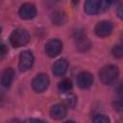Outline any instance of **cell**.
I'll return each instance as SVG.
<instances>
[{"label":"cell","instance_id":"6da1fadb","mask_svg":"<svg viewBox=\"0 0 123 123\" xmlns=\"http://www.w3.org/2000/svg\"><path fill=\"white\" fill-rule=\"evenodd\" d=\"M118 76H119L118 67L115 65H112V64L104 66L99 72V78H100L101 82L107 86L113 85L116 82Z\"/></svg>","mask_w":123,"mask_h":123},{"label":"cell","instance_id":"7a4b0ae2","mask_svg":"<svg viewBox=\"0 0 123 123\" xmlns=\"http://www.w3.org/2000/svg\"><path fill=\"white\" fill-rule=\"evenodd\" d=\"M10 41L11 44L15 48H19L27 45L28 42L30 41V36L28 31L23 28H17L13 30L12 33L11 34Z\"/></svg>","mask_w":123,"mask_h":123},{"label":"cell","instance_id":"3957f363","mask_svg":"<svg viewBox=\"0 0 123 123\" xmlns=\"http://www.w3.org/2000/svg\"><path fill=\"white\" fill-rule=\"evenodd\" d=\"M111 2L109 1H100V0H88L85 3L84 9L87 14L93 15L101 13L109 9Z\"/></svg>","mask_w":123,"mask_h":123},{"label":"cell","instance_id":"277c9868","mask_svg":"<svg viewBox=\"0 0 123 123\" xmlns=\"http://www.w3.org/2000/svg\"><path fill=\"white\" fill-rule=\"evenodd\" d=\"M74 41H75L76 48L81 52L87 51L91 46V42L89 38L82 31H76L75 36H74Z\"/></svg>","mask_w":123,"mask_h":123},{"label":"cell","instance_id":"5b68a950","mask_svg":"<svg viewBox=\"0 0 123 123\" xmlns=\"http://www.w3.org/2000/svg\"><path fill=\"white\" fill-rule=\"evenodd\" d=\"M49 83L50 82H49L48 76L44 73H39L33 79L32 86L36 92L40 93V92H43L44 90L47 89Z\"/></svg>","mask_w":123,"mask_h":123},{"label":"cell","instance_id":"8992f818","mask_svg":"<svg viewBox=\"0 0 123 123\" xmlns=\"http://www.w3.org/2000/svg\"><path fill=\"white\" fill-rule=\"evenodd\" d=\"M34 64V56L33 53L29 50H25L21 52L19 56V62H18V67L20 71L25 72L28 71Z\"/></svg>","mask_w":123,"mask_h":123},{"label":"cell","instance_id":"52a82bcc","mask_svg":"<svg viewBox=\"0 0 123 123\" xmlns=\"http://www.w3.org/2000/svg\"><path fill=\"white\" fill-rule=\"evenodd\" d=\"M62 50V42L58 38L50 39L45 44L46 55L51 58H54V57H57L58 55H60Z\"/></svg>","mask_w":123,"mask_h":123},{"label":"cell","instance_id":"ba28073f","mask_svg":"<svg viewBox=\"0 0 123 123\" xmlns=\"http://www.w3.org/2000/svg\"><path fill=\"white\" fill-rule=\"evenodd\" d=\"M112 30H113V25L111 21H108V20H103V21L98 22L94 28V32L96 36L101 37L110 36Z\"/></svg>","mask_w":123,"mask_h":123},{"label":"cell","instance_id":"9c48e42d","mask_svg":"<svg viewBox=\"0 0 123 123\" xmlns=\"http://www.w3.org/2000/svg\"><path fill=\"white\" fill-rule=\"evenodd\" d=\"M18 14L22 19H25V20L33 19L37 15V8L32 3H24L20 7L18 11Z\"/></svg>","mask_w":123,"mask_h":123},{"label":"cell","instance_id":"30bf717a","mask_svg":"<svg viewBox=\"0 0 123 123\" xmlns=\"http://www.w3.org/2000/svg\"><path fill=\"white\" fill-rule=\"evenodd\" d=\"M93 81H94L93 75L89 72H86V71L81 72L77 76V85L82 89L89 88L92 86Z\"/></svg>","mask_w":123,"mask_h":123},{"label":"cell","instance_id":"8fae6325","mask_svg":"<svg viewBox=\"0 0 123 123\" xmlns=\"http://www.w3.org/2000/svg\"><path fill=\"white\" fill-rule=\"evenodd\" d=\"M68 68V62L65 59H60L58 61L55 62L54 65H53V74L57 77H62L63 76Z\"/></svg>","mask_w":123,"mask_h":123},{"label":"cell","instance_id":"7c38bea8","mask_svg":"<svg viewBox=\"0 0 123 123\" xmlns=\"http://www.w3.org/2000/svg\"><path fill=\"white\" fill-rule=\"evenodd\" d=\"M66 113H67V110L63 104H56L50 110L51 117L54 119H57V120H60L62 118L65 117Z\"/></svg>","mask_w":123,"mask_h":123},{"label":"cell","instance_id":"4fadbf2b","mask_svg":"<svg viewBox=\"0 0 123 123\" xmlns=\"http://www.w3.org/2000/svg\"><path fill=\"white\" fill-rule=\"evenodd\" d=\"M14 79V70L12 67H7L3 70L1 75V85L4 87H10Z\"/></svg>","mask_w":123,"mask_h":123},{"label":"cell","instance_id":"5bb4252c","mask_svg":"<svg viewBox=\"0 0 123 123\" xmlns=\"http://www.w3.org/2000/svg\"><path fill=\"white\" fill-rule=\"evenodd\" d=\"M58 87H59L60 91L62 92V93L69 92V91L72 89V82H71V80H69V79H63V80H62V81L59 83Z\"/></svg>","mask_w":123,"mask_h":123},{"label":"cell","instance_id":"9a60e30c","mask_svg":"<svg viewBox=\"0 0 123 123\" xmlns=\"http://www.w3.org/2000/svg\"><path fill=\"white\" fill-rule=\"evenodd\" d=\"M66 20L65 14L62 12H55L52 15V22L55 25H62Z\"/></svg>","mask_w":123,"mask_h":123},{"label":"cell","instance_id":"2e32d148","mask_svg":"<svg viewBox=\"0 0 123 123\" xmlns=\"http://www.w3.org/2000/svg\"><path fill=\"white\" fill-rule=\"evenodd\" d=\"M92 122L93 123H111L110 118L105 114H96L93 117Z\"/></svg>","mask_w":123,"mask_h":123},{"label":"cell","instance_id":"e0dca14e","mask_svg":"<svg viewBox=\"0 0 123 123\" xmlns=\"http://www.w3.org/2000/svg\"><path fill=\"white\" fill-rule=\"evenodd\" d=\"M112 55L117 58V59H120L122 58L123 56V49H122V46L121 45H115L113 48H112Z\"/></svg>","mask_w":123,"mask_h":123},{"label":"cell","instance_id":"ac0fdd59","mask_svg":"<svg viewBox=\"0 0 123 123\" xmlns=\"http://www.w3.org/2000/svg\"><path fill=\"white\" fill-rule=\"evenodd\" d=\"M64 106L65 107H69V108H73L76 104V97L75 96H69L67 98L64 99Z\"/></svg>","mask_w":123,"mask_h":123},{"label":"cell","instance_id":"d6986e66","mask_svg":"<svg viewBox=\"0 0 123 123\" xmlns=\"http://www.w3.org/2000/svg\"><path fill=\"white\" fill-rule=\"evenodd\" d=\"M8 54V47L3 44V43H0V61H2Z\"/></svg>","mask_w":123,"mask_h":123},{"label":"cell","instance_id":"ffe728a7","mask_svg":"<svg viewBox=\"0 0 123 123\" xmlns=\"http://www.w3.org/2000/svg\"><path fill=\"white\" fill-rule=\"evenodd\" d=\"M21 123H47V122L42 119H37V118H27Z\"/></svg>","mask_w":123,"mask_h":123},{"label":"cell","instance_id":"44dd1931","mask_svg":"<svg viewBox=\"0 0 123 123\" xmlns=\"http://www.w3.org/2000/svg\"><path fill=\"white\" fill-rule=\"evenodd\" d=\"M114 109H116L118 111H122V103H121V98L119 99H116L115 102H114Z\"/></svg>","mask_w":123,"mask_h":123},{"label":"cell","instance_id":"7402d4cb","mask_svg":"<svg viewBox=\"0 0 123 123\" xmlns=\"http://www.w3.org/2000/svg\"><path fill=\"white\" fill-rule=\"evenodd\" d=\"M121 10H122V5H119V7H118V10H117V12H118V16L120 17V18H122V12H121Z\"/></svg>","mask_w":123,"mask_h":123},{"label":"cell","instance_id":"603a6c76","mask_svg":"<svg viewBox=\"0 0 123 123\" xmlns=\"http://www.w3.org/2000/svg\"><path fill=\"white\" fill-rule=\"evenodd\" d=\"M7 123H21L18 119H15V118H13V119H11L9 122H7Z\"/></svg>","mask_w":123,"mask_h":123},{"label":"cell","instance_id":"cb8c5ba5","mask_svg":"<svg viewBox=\"0 0 123 123\" xmlns=\"http://www.w3.org/2000/svg\"><path fill=\"white\" fill-rule=\"evenodd\" d=\"M63 123H76V122L75 121H72V120H68V121H65Z\"/></svg>","mask_w":123,"mask_h":123},{"label":"cell","instance_id":"d4e9b609","mask_svg":"<svg viewBox=\"0 0 123 123\" xmlns=\"http://www.w3.org/2000/svg\"><path fill=\"white\" fill-rule=\"evenodd\" d=\"M2 101H3V98H2V96H1V94H0V105H1Z\"/></svg>","mask_w":123,"mask_h":123},{"label":"cell","instance_id":"484cf974","mask_svg":"<svg viewBox=\"0 0 123 123\" xmlns=\"http://www.w3.org/2000/svg\"><path fill=\"white\" fill-rule=\"evenodd\" d=\"M0 34H1V28H0Z\"/></svg>","mask_w":123,"mask_h":123}]
</instances>
